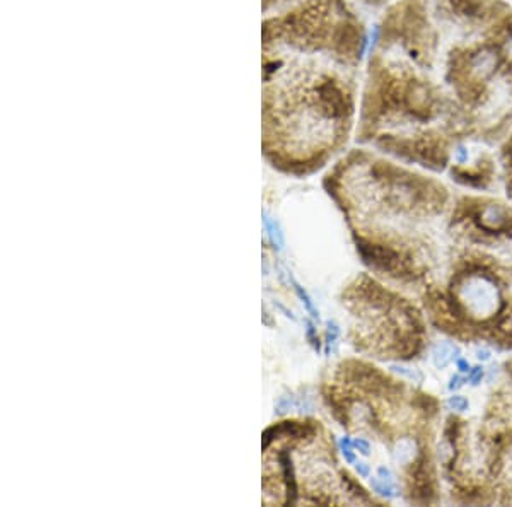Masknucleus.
<instances>
[{"instance_id": "obj_1", "label": "nucleus", "mask_w": 512, "mask_h": 507, "mask_svg": "<svg viewBox=\"0 0 512 507\" xmlns=\"http://www.w3.org/2000/svg\"><path fill=\"white\" fill-rule=\"evenodd\" d=\"M511 129L509 0H391L374 16L359 144L443 169Z\"/></svg>"}, {"instance_id": "obj_2", "label": "nucleus", "mask_w": 512, "mask_h": 507, "mask_svg": "<svg viewBox=\"0 0 512 507\" xmlns=\"http://www.w3.org/2000/svg\"><path fill=\"white\" fill-rule=\"evenodd\" d=\"M371 28L354 0H297L263 14L262 154L313 175L355 135Z\"/></svg>"}, {"instance_id": "obj_3", "label": "nucleus", "mask_w": 512, "mask_h": 507, "mask_svg": "<svg viewBox=\"0 0 512 507\" xmlns=\"http://www.w3.org/2000/svg\"><path fill=\"white\" fill-rule=\"evenodd\" d=\"M460 299L472 315L480 318L494 315L499 309V294L494 284L478 275L465 280V284L460 287Z\"/></svg>"}, {"instance_id": "obj_4", "label": "nucleus", "mask_w": 512, "mask_h": 507, "mask_svg": "<svg viewBox=\"0 0 512 507\" xmlns=\"http://www.w3.org/2000/svg\"><path fill=\"white\" fill-rule=\"evenodd\" d=\"M456 354H460L458 347L441 342V344L434 345V349H432V361L436 364V368H446Z\"/></svg>"}, {"instance_id": "obj_5", "label": "nucleus", "mask_w": 512, "mask_h": 507, "mask_svg": "<svg viewBox=\"0 0 512 507\" xmlns=\"http://www.w3.org/2000/svg\"><path fill=\"white\" fill-rule=\"evenodd\" d=\"M504 210L501 207H495L490 205L489 209H485L483 212V226L490 229H499L504 224Z\"/></svg>"}, {"instance_id": "obj_6", "label": "nucleus", "mask_w": 512, "mask_h": 507, "mask_svg": "<svg viewBox=\"0 0 512 507\" xmlns=\"http://www.w3.org/2000/svg\"><path fill=\"white\" fill-rule=\"evenodd\" d=\"M415 444L412 439H402L400 443L396 444L395 458L398 463H408L414 460Z\"/></svg>"}, {"instance_id": "obj_7", "label": "nucleus", "mask_w": 512, "mask_h": 507, "mask_svg": "<svg viewBox=\"0 0 512 507\" xmlns=\"http://www.w3.org/2000/svg\"><path fill=\"white\" fill-rule=\"evenodd\" d=\"M357 6L362 7L367 14H378L379 11H383L384 7L390 4L391 0H354Z\"/></svg>"}, {"instance_id": "obj_8", "label": "nucleus", "mask_w": 512, "mask_h": 507, "mask_svg": "<svg viewBox=\"0 0 512 507\" xmlns=\"http://www.w3.org/2000/svg\"><path fill=\"white\" fill-rule=\"evenodd\" d=\"M371 487H373L374 492H378L379 496L388 497V499L395 497V489H393L391 482H386V480L379 482L378 478H373Z\"/></svg>"}, {"instance_id": "obj_9", "label": "nucleus", "mask_w": 512, "mask_h": 507, "mask_svg": "<svg viewBox=\"0 0 512 507\" xmlns=\"http://www.w3.org/2000/svg\"><path fill=\"white\" fill-rule=\"evenodd\" d=\"M294 2L297 0H262V11L263 14L279 11L282 7L291 6Z\"/></svg>"}, {"instance_id": "obj_10", "label": "nucleus", "mask_w": 512, "mask_h": 507, "mask_svg": "<svg viewBox=\"0 0 512 507\" xmlns=\"http://www.w3.org/2000/svg\"><path fill=\"white\" fill-rule=\"evenodd\" d=\"M448 405L453 408V410H456V412H465V410H468L470 403H468L465 397L454 395V397L449 398Z\"/></svg>"}, {"instance_id": "obj_11", "label": "nucleus", "mask_w": 512, "mask_h": 507, "mask_svg": "<svg viewBox=\"0 0 512 507\" xmlns=\"http://www.w3.org/2000/svg\"><path fill=\"white\" fill-rule=\"evenodd\" d=\"M352 441L349 438H344L340 441V448H342V453H344L345 460L347 463H355V455L354 451H352Z\"/></svg>"}, {"instance_id": "obj_12", "label": "nucleus", "mask_w": 512, "mask_h": 507, "mask_svg": "<svg viewBox=\"0 0 512 507\" xmlns=\"http://www.w3.org/2000/svg\"><path fill=\"white\" fill-rule=\"evenodd\" d=\"M483 378V369L482 368H472L468 371V381L472 383V385H478V383H482Z\"/></svg>"}, {"instance_id": "obj_13", "label": "nucleus", "mask_w": 512, "mask_h": 507, "mask_svg": "<svg viewBox=\"0 0 512 507\" xmlns=\"http://www.w3.org/2000/svg\"><path fill=\"white\" fill-rule=\"evenodd\" d=\"M393 371L398 374H402V376H407V378L410 379H417V381H420L422 379V376H420L419 373H415V371H412V369L408 368H402V366H393Z\"/></svg>"}, {"instance_id": "obj_14", "label": "nucleus", "mask_w": 512, "mask_h": 507, "mask_svg": "<svg viewBox=\"0 0 512 507\" xmlns=\"http://www.w3.org/2000/svg\"><path fill=\"white\" fill-rule=\"evenodd\" d=\"M352 444H354L355 449H359V451H361L362 455H369L371 446H369V443L364 441V439H355V441H352Z\"/></svg>"}, {"instance_id": "obj_15", "label": "nucleus", "mask_w": 512, "mask_h": 507, "mask_svg": "<svg viewBox=\"0 0 512 507\" xmlns=\"http://www.w3.org/2000/svg\"><path fill=\"white\" fill-rule=\"evenodd\" d=\"M461 386H463V378L461 376H453L451 383H449V390H460Z\"/></svg>"}, {"instance_id": "obj_16", "label": "nucleus", "mask_w": 512, "mask_h": 507, "mask_svg": "<svg viewBox=\"0 0 512 507\" xmlns=\"http://www.w3.org/2000/svg\"><path fill=\"white\" fill-rule=\"evenodd\" d=\"M490 357H492V352H490L489 349H478L477 350L478 361H489Z\"/></svg>"}, {"instance_id": "obj_17", "label": "nucleus", "mask_w": 512, "mask_h": 507, "mask_svg": "<svg viewBox=\"0 0 512 507\" xmlns=\"http://www.w3.org/2000/svg\"><path fill=\"white\" fill-rule=\"evenodd\" d=\"M378 475L379 477H381V480H386V482H391V478H393V475H391L390 470L384 467L378 468Z\"/></svg>"}, {"instance_id": "obj_18", "label": "nucleus", "mask_w": 512, "mask_h": 507, "mask_svg": "<svg viewBox=\"0 0 512 507\" xmlns=\"http://www.w3.org/2000/svg\"><path fill=\"white\" fill-rule=\"evenodd\" d=\"M355 468H357V473H359L361 477H367V475H369V467H367L366 463H355Z\"/></svg>"}, {"instance_id": "obj_19", "label": "nucleus", "mask_w": 512, "mask_h": 507, "mask_svg": "<svg viewBox=\"0 0 512 507\" xmlns=\"http://www.w3.org/2000/svg\"><path fill=\"white\" fill-rule=\"evenodd\" d=\"M456 364H458V369H460L461 373H468L470 371V364L465 359H458Z\"/></svg>"}, {"instance_id": "obj_20", "label": "nucleus", "mask_w": 512, "mask_h": 507, "mask_svg": "<svg viewBox=\"0 0 512 507\" xmlns=\"http://www.w3.org/2000/svg\"><path fill=\"white\" fill-rule=\"evenodd\" d=\"M509 2H511V4H512V0H509Z\"/></svg>"}]
</instances>
